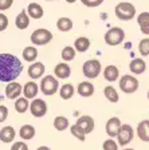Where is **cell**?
I'll return each mask as SVG.
<instances>
[{
  "label": "cell",
  "instance_id": "1",
  "mask_svg": "<svg viewBox=\"0 0 149 150\" xmlns=\"http://www.w3.org/2000/svg\"><path fill=\"white\" fill-rule=\"evenodd\" d=\"M23 71V64L12 54H0V82H12Z\"/></svg>",
  "mask_w": 149,
  "mask_h": 150
},
{
  "label": "cell",
  "instance_id": "2",
  "mask_svg": "<svg viewBox=\"0 0 149 150\" xmlns=\"http://www.w3.org/2000/svg\"><path fill=\"white\" fill-rule=\"evenodd\" d=\"M134 15H136V8L132 3L122 1V3H118L115 6V16L120 20H130V19H133Z\"/></svg>",
  "mask_w": 149,
  "mask_h": 150
},
{
  "label": "cell",
  "instance_id": "3",
  "mask_svg": "<svg viewBox=\"0 0 149 150\" xmlns=\"http://www.w3.org/2000/svg\"><path fill=\"white\" fill-rule=\"evenodd\" d=\"M125 39V31L120 27H113L110 28L105 34V42L109 46H118L121 44Z\"/></svg>",
  "mask_w": 149,
  "mask_h": 150
},
{
  "label": "cell",
  "instance_id": "4",
  "mask_svg": "<svg viewBox=\"0 0 149 150\" xmlns=\"http://www.w3.org/2000/svg\"><path fill=\"white\" fill-rule=\"evenodd\" d=\"M58 79L53 75H46L44 78H42V82H41V90L44 95H54L58 90Z\"/></svg>",
  "mask_w": 149,
  "mask_h": 150
},
{
  "label": "cell",
  "instance_id": "5",
  "mask_svg": "<svg viewBox=\"0 0 149 150\" xmlns=\"http://www.w3.org/2000/svg\"><path fill=\"white\" fill-rule=\"evenodd\" d=\"M51 40H53V34L46 28L35 30L31 34V42L35 46H43V44L50 43Z\"/></svg>",
  "mask_w": 149,
  "mask_h": 150
},
{
  "label": "cell",
  "instance_id": "6",
  "mask_svg": "<svg viewBox=\"0 0 149 150\" xmlns=\"http://www.w3.org/2000/svg\"><path fill=\"white\" fill-rule=\"evenodd\" d=\"M82 72H83V75L89 79L97 78L99 75V72H101V63H99V60L91 59V60L85 62L83 67H82Z\"/></svg>",
  "mask_w": 149,
  "mask_h": 150
},
{
  "label": "cell",
  "instance_id": "7",
  "mask_svg": "<svg viewBox=\"0 0 149 150\" xmlns=\"http://www.w3.org/2000/svg\"><path fill=\"white\" fill-rule=\"evenodd\" d=\"M120 88L125 94H133L138 88V81L132 75H124L120 81Z\"/></svg>",
  "mask_w": 149,
  "mask_h": 150
},
{
  "label": "cell",
  "instance_id": "8",
  "mask_svg": "<svg viewBox=\"0 0 149 150\" xmlns=\"http://www.w3.org/2000/svg\"><path fill=\"white\" fill-rule=\"evenodd\" d=\"M28 109L35 118H42L47 112V103L41 98H34V100L30 103Z\"/></svg>",
  "mask_w": 149,
  "mask_h": 150
},
{
  "label": "cell",
  "instance_id": "9",
  "mask_svg": "<svg viewBox=\"0 0 149 150\" xmlns=\"http://www.w3.org/2000/svg\"><path fill=\"white\" fill-rule=\"evenodd\" d=\"M133 129H132L130 125H121L120 127V131L117 134V138H118V145L121 146H126L132 139H133Z\"/></svg>",
  "mask_w": 149,
  "mask_h": 150
},
{
  "label": "cell",
  "instance_id": "10",
  "mask_svg": "<svg viewBox=\"0 0 149 150\" xmlns=\"http://www.w3.org/2000/svg\"><path fill=\"white\" fill-rule=\"evenodd\" d=\"M22 88V84L18 83V82H8V84L6 86V97L9 98V99H16V98L20 97Z\"/></svg>",
  "mask_w": 149,
  "mask_h": 150
},
{
  "label": "cell",
  "instance_id": "11",
  "mask_svg": "<svg viewBox=\"0 0 149 150\" xmlns=\"http://www.w3.org/2000/svg\"><path fill=\"white\" fill-rule=\"evenodd\" d=\"M120 127H121V121H120V118L113 117V118H110L106 122V133H108V135L110 138L117 137L118 131H120Z\"/></svg>",
  "mask_w": 149,
  "mask_h": 150
},
{
  "label": "cell",
  "instance_id": "12",
  "mask_svg": "<svg viewBox=\"0 0 149 150\" xmlns=\"http://www.w3.org/2000/svg\"><path fill=\"white\" fill-rule=\"evenodd\" d=\"M75 125L79 126L85 131V134H90L91 131L94 130V119L90 115H83L81 118H78Z\"/></svg>",
  "mask_w": 149,
  "mask_h": 150
},
{
  "label": "cell",
  "instance_id": "13",
  "mask_svg": "<svg viewBox=\"0 0 149 150\" xmlns=\"http://www.w3.org/2000/svg\"><path fill=\"white\" fill-rule=\"evenodd\" d=\"M44 71H46V69H44V64L41 62H35L34 64H31L30 67H28V76L31 79H39L42 78V75L44 74Z\"/></svg>",
  "mask_w": 149,
  "mask_h": 150
},
{
  "label": "cell",
  "instance_id": "14",
  "mask_svg": "<svg viewBox=\"0 0 149 150\" xmlns=\"http://www.w3.org/2000/svg\"><path fill=\"white\" fill-rule=\"evenodd\" d=\"M38 91H39V86L34 81L27 82L24 84V88H22V93L24 94V98H27V99H34L38 95Z\"/></svg>",
  "mask_w": 149,
  "mask_h": 150
},
{
  "label": "cell",
  "instance_id": "15",
  "mask_svg": "<svg viewBox=\"0 0 149 150\" xmlns=\"http://www.w3.org/2000/svg\"><path fill=\"white\" fill-rule=\"evenodd\" d=\"M137 135L141 141L144 142H149V119L140 122L137 126Z\"/></svg>",
  "mask_w": 149,
  "mask_h": 150
},
{
  "label": "cell",
  "instance_id": "16",
  "mask_svg": "<svg viewBox=\"0 0 149 150\" xmlns=\"http://www.w3.org/2000/svg\"><path fill=\"white\" fill-rule=\"evenodd\" d=\"M15 129L12 126H6L0 130V141L4 142V144H9V142H12L15 139Z\"/></svg>",
  "mask_w": 149,
  "mask_h": 150
},
{
  "label": "cell",
  "instance_id": "17",
  "mask_svg": "<svg viewBox=\"0 0 149 150\" xmlns=\"http://www.w3.org/2000/svg\"><path fill=\"white\" fill-rule=\"evenodd\" d=\"M54 72H55L56 78L66 79V78L70 76V74H71V69H70V66H68L67 63H59V64L55 66Z\"/></svg>",
  "mask_w": 149,
  "mask_h": 150
},
{
  "label": "cell",
  "instance_id": "18",
  "mask_svg": "<svg viewBox=\"0 0 149 150\" xmlns=\"http://www.w3.org/2000/svg\"><path fill=\"white\" fill-rule=\"evenodd\" d=\"M78 94L85 98L91 97L94 94V84L90 82H81L78 84Z\"/></svg>",
  "mask_w": 149,
  "mask_h": 150
},
{
  "label": "cell",
  "instance_id": "19",
  "mask_svg": "<svg viewBox=\"0 0 149 150\" xmlns=\"http://www.w3.org/2000/svg\"><path fill=\"white\" fill-rule=\"evenodd\" d=\"M27 15L32 19H41L43 16V8L38 3H30L27 7Z\"/></svg>",
  "mask_w": 149,
  "mask_h": 150
},
{
  "label": "cell",
  "instance_id": "20",
  "mask_svg": "<svg viewBox=\"0 0 149 150\" xmlns=\"http://www.w3.org/2000/svg\"><path fill=\"white\" fill-rule=\"evenodd\" d=\"M129 69H130V71L133 72V74H143L144 71H145L146 69V63L144 62L143 59H140V58H136V59H133L130 62V64H129Z\"/></svg>",
  "mask_w": 149,
  "mask_h": 150
},
{
  "label": "cell",
  "instance_id": "21",
  "mask_svg": "<svg viewBox=\"0 0 149 150\" xmlns=\"http://www.w3.org/2000/svg\"><path fill=\"white\" fill-rule=\"evenodd\" d=\"M15 24L19 30H26V28L30 25V16L27 15V11L23 9L22 12L19 13L15 19Z\"/></svg>",
  "mask_w": 149,
  "mask_h": 150
},
{
  "label": "cell",
  "instance_id": "22",
  "mask_svg": "<svg viewBox=\"0 0 149 150\" xmlns=\"http://www.w3.org/2000/svg\"><path fill=\"white\" fill-rule=\"evenodd\" d=\"M103 76H105V79L109 82H115L118 79V76H120V71H118V69L115 66L109 64L108 67L103 70Z\"/></svg>",
  "mask_w": 149,
  "mask_h": 150
},
{
  "label": "cell",
  "instance_id": "23",
  "mask_svg": "<svg viewBox=\"0 0 149 150\" xmlns=\"http://www.w3.org/2000/svg\"><path fill=\"white\" fill-rule=\"evenodd\" d=\"M137 22H138V25H140L143 34L149 35V12L140 13L137 18Z\"/></svg>",
  "mask_w": 149,
  "mask_h": 150
},
{
  "label": "cell",
  "instance_id": "24",
  "mask_svg": "<svg viewBox=\"0 0 149 150\" xmlns=\"http://www.w3.org/2000/svg\"><path fill=\"white\" fill-rule=\"evenodd\" d=\"M74 47H75L74 50L78 51V52H85V51H87L89 47H90V40L85 36H81L74 42Z\"/></svg>",
  "mask_w": 149,
  "mask_h": 150
},
{
  "label": "cell",
  "instance_id": "25",
  "mask_svg": "<svg viewBox=\"0 0 149 150\" xmlns=\"http://www.w3.org/2000/svg\"><path fill=\"white\" fill-rule=\"evenodd\" d=\"M19 135L22 139H32L35 137V127L32 125H24L20 127Z\"/></svg>",
  "mask_w": 149,
  "mask_h": 150
},
{
  "label": "cell",
  "instance_id": "26",
  "mask_svg": "<svg viewBox=\"0 0 149 150\" xmlns=\"http://www.w3.org/2000/svg\"><path fill=\"white\" fill-rule=\"evenodd\" d=\"M75 90H74V86H73L71 83H66L63 84L62 87H61V90H59V95H61V98L65 100L70 99V98L74 95Z\"/></svg>",
  "mask_w": 149,
  "mask_h": 150
},
{
  "label": "cell",
  "instance_id": "27",
  "mask_svg": "<svg viewBox=\"0 0 149 150\" xmlns=\"http://www.w3.org/2000/svg\"><path fill=\"white\" fill-rule=\"evenodd\" d=\"M103 95L106 97V99H108L109 102H112V103H117L118 99H120L117 90H115L113 86H106V87L103 88Z\"/></svg>",
  "mask_w": 149,
  "mask_h": 150
},
{
  "label": "cell",
  "instance_id": "28",
  "mask_svg": "<svg viewBox=\"0 0 149 150\" xmlns=\"http://www.w3.org/2000/svg\"><path fill=\"white\" fill-rule=\"evenodd\" d=\"M28 106H30V102H28L27 98H24V97L16 98V100H15V110L19 112V114H24V112L28 110Z\"/></svg>",
  "mask_w": 149,
  "mask_h": 150
},
{
  "label": "cell",
  "instance_id": "29",
  "mask_svg": "<svg viewBox=\"0 0 149 150\" xmlns=\"http://www.w3.org/2000/svg\"><path fill=\"white\" fill-rule=\"evenodd\" d=\"M56 27H58L59 31H62V32L70 31V30L73 28L71 19H68V18H59L58 22H56Z\"/></svg>",
  "mask_w": 149,
  "mask_h": 150
},
{
  "label": "cell",
  "instance_id": "30",
  "mask_svg": "<svg viewBox=\"0 0 149 150\" xmlns=\"http://www.w3.org/2000/svg\"><path fill=\"white\" fill-rule=\"evenodd\" d=\"M38 56V50L32 46H28L23 50V58L26 62H34Z\"/></svg>",
  "mask_w": 149,
  "mask_h": 150
},
{
  "label": "cell",
  "instance_id": "31",
  "mask_svg": "<svg viewBox=\"0 0 149 150\" xmlns=\"http://www.w3.org/2000/svg\"><path fill=\"white\" fill-rule=\"evenodd\" d=\"M54 127L58 131H63L68 127V119L65 117H56L54 119Z\"/></svg>",
  "mask_w": 149,
  "mask_h": 150
},
{
  "label": "cell",
  "instance_id": "32",
  "mask_svg": "<svg viewBox=\"0 0 149 150\" xmlns=\"http://www.w3.org/2000/svg\"><path fill=\"white\" fill-rule=\"evenodd\" d=\"M74 58H75V50L73 47L67 46L62 50V59L65 60V62H70V60H73Z\"/></svg>",
  "mask_w": 149,
  "mask_h": 150
},
{
  "label": "cell",
  "instance_id": "33",
  "mask_svg": "<svg viewBox=\"0 0 149 150\" xmlns=\"http://www.w3.org/2000/svg\"><path fill=\"white\" fill-rule=\"evenodd\" d=\"M70 131H71V134L74 135L77 139L79 141H85V138H86V134H85V131L82 130L81 127L78 125H73L71 127H70Z\"/></svg>",
  "mask_w": 149,
  "mask_h": 150
},
{
  "label": "cell",
  "instance_id": "34",
  "mask_svg": "<svg viewBox=\"0 0 149 150\" xmlns=\"http://www.w3.org/2000/svg\"><path fill=\"white\" fill-rule=\"evenodd\" d=\"M138 51L143 56H148L149 55V38L146 39H143L138 44Z\"/></svg>",
  "mask_w": 149,
  "mask_h": 150
},
{
  "label": "cell",
  "instance_id": "35",
  "mask_svg": "<svg viewBox=\"0 0 149 150\" xmlns=\"http://www.w3.org/2000/svg\"><path fill=\"white\" fill-rule=\"evenodd\" d=\"M103 150H118V144L114 139H106L102 145Z\"/></svg>",
  "mask_w": 149,
  "mask_h": 150
},
{
  "label": "cell",
  "instance_id": "36",
  "mask_svg": "<svg viewBox=\"0 0 149 150\" xmlns=\"http://www.w3.org/2000/svg\"><path fill=\"white\" fill-rule=\"evenodd\" d=\"M81 1H82L83 6L90 7V8H93V7H98L103 3V0H81Z\"/></svg>",
  "mask_w": 149,
  "mask_h": 150
},
{
  "label": "cell",
  "instance_id": "37",
  "mask_svg": "<svg viewBox=\"0 0 149 150\" xmlns=\"http://www.w3.org/2000/svg\"><path fill=\"white\" fill-rule=\"evenodd\" d=\"M8 27V18L4 13L0 12V32H3Z\"/></svg>",
  "mask_w": 149,
  "mask_h": 150
},
{
  "label": "cell",
  "instance_id": "38",
  "mask_svg": "<svg viewBox=\"0 0 149 150\" xmlns=\"http://www.w3.org/2000/svg\"><path fill=\"white\" fill-rule=\"evenodd\" d=\"M11 150H28V146L22 141H18V142H14Z\"/></svg>",
  "mask_w": 149,
  "mask_h": 150
},
{
  "label": "cell",
  "instance_id": "39",
  "mask_svg": "<svg viewBox=\"0 0 149 150\" xmlns=\"http://www.w3.org/2000/svg\"><path fill=\"white\" fill-rule=\"evenodd\" d=\"M7 117H8V109L3 105H0V123L6 121Z\"/></svg>",
  "mask_w": 149,
  "mask_h": 150
},
{
  "label": "cell",
  "instance_id": "40",
  "mask_svg": "<svg viewBox=\"0 0 149 150\" xmlns=\"http://www.w3.org/2000/svg\"><path fill=\"white\" fill-rule=\"evenodd\" d=\"M14 0H0V11H6V9L11 8Z\"/></svg>",
  "mask_w": 149,
  "mask_h": 150
},
{
  "label": "cell",
  "instance_id": "41",
  "mask_svg": "<svg viewBox=\"0 0 149 150\" xmlns=\"http://www.w3.org/2000/svg\"><path fill=\"white\" fill-rule=\"evenodd\" d=\"M36 150H51L50 147H47V146H41V147H38Z\"/></svg>",
  "mask_w": 149,
  "mask_h": 150
},
{
  "label": "cell",
  "instance_id": "42",
  "mask_svg": "<svg viewBox=\"0 0 149 150\" xmlns=\"http://www.w3.org/2000/svg\"><path fill=\"white\" fill-rule=\"evenodd\" d=\"M66 1H67V3H75L77 0H66Z\"/></svg>",
  "mask_w": 149,
  "mask_h": 150
},
{
  "label": "cell",
  "instance_id": "43",
  "mask_svg": "<svg viewBox=\"0 0 149 150\" xmlns=\"http://www.w3.org/2000/svg\"><path fill=\"white\" fill-rule=\"evenodd\" d=\"M125 150H134V149H125Z\"/></svg>",
  "mask_w": 149,
  "mask_h": 150
},
{
  "label": "cell",
  "instance_id": "44",
  "mask_svg": "<svg viewBox=\"0 0 149 150\" xmlns=\"http://www.w3.org/2000/svg\"><path fill=\"white\" fill-rule=\"evenodd\" d=\"M148 99H149V91H148Z\"/></svg>",
  "mask_w": 149,
  "mask_h": 150
},
{
  "label": "cell",
  "instance_id": "45",
  "mask_svg": "<svg viewBox=\"0 0 149 150\" xmlns=\"http://www.w3.org/2000/svg\"><path fill=\"white\" fill-rule=\"evenodd\" d=\"M48 1H51V0H48Z\"/></svg>",
  "mask_w": 149,
  "mask_h": 150
}]
</instances>
